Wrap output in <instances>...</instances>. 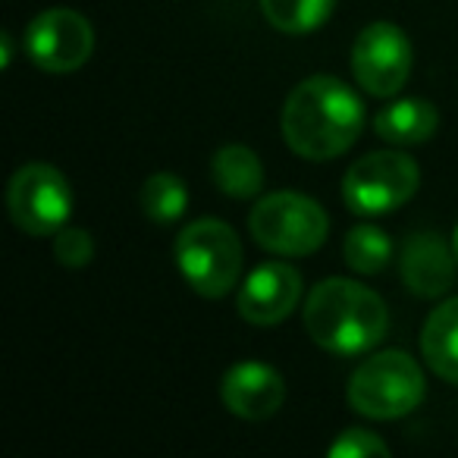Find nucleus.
<instances>
[{
    "instance_id": "nucleus-14",
    "label": "nucleus",
    "mask_w": 458,
    "mask_h": 458,
    "mask_svg": "<svg viewBox=\"0 0 458 458\" xmlns=\"http://www.w3.org/2000/svg\"><path fill=\"white\" fill-rule=\"evenodd\" d=\"M374 129L389 145H424L439 129V114L430 101L402 98L380 107V114L374 116Z\"/></svg>"
},
{
    "instance_id": "nucleus-21",
    "label": "nucleus",
    "mask_w": 458,
    "mask_h": 458,
    "mask_svg": "<svg viewBox=\"0 0 458 458\" xmlns=\"http://www.w3.org/2000/svg\"><path fill=\"white\" fill-rule=\"evenodd\" d=\"M452 249H455V258H458V226H455V233H452Z\"/></svg>"
},
{
    "instance_id": "nucleus-8",
    "label": "nucleus",
    "mask_w": 458,
    "mask_h": 458,
    "mask_svg": "<svg viewBox=\"0 0 458 458\" xmlns=\"http://www.w3.org/2000/svg\"><path fill=\"white\" fill-rule=\"evenodd\" d=\"M22 47L38 70L66 76L89 64L91 51H95V29L76 10L51 7L41 10L26 26Z\"/></svg>"
},
{
    "instance_id": "nucleus-6",
    "label": "nucleus",
    "mask_w": 458,
    "mask_h": 458,
    "mask_svg": "<svg viewBox=\"0 0 458 458\" xmlns=\"http://www.w3.org/2000/svg\"><path fill=\"white\" fill-rule=\"evenodd\" d=\"M420 185V166L402 151H374L358 157L345 170L343 201L358 216L393 214L411 201Z\"/></svg>"
},
{
    "instance_id": "nucleus-20",
    "label": "nucleus",
    "mask_w": 458,
    "mask_h": 458,
    "mask_svg": "<svg viewBox=\"0 0 458 458\" xmlns=\"http://www.w3.org/2000/svg\"><path fill=\"white\" fill-rule=\"evenodd\" d=\"M327 452H330L333 458H368V455L386 458L389 455V445L383 443L377 433L361 430V427H352V430L339 433V439Z\"/></svg>"
},
{
    "instance_id": "nucleus-12",
    "label": "nucleus",
    "mask_w": 458,
    "mask_h": 458,
    "mask_svg": "<svg viewBox=\"0 0 458 458\" xmlns=\"http://www.w3.org/2000/svg\"><path fill=\"white\" fill-rule=\"evenodd\" d=\"M458 270L455 249L445 242L439 233H427V229H414L402 242L399 258V274L408 293L418 299H439L452 289Z\"/></svg>"
},
{
    "instance_id": "nucleus-11",
    "label": "nucleus",
    "mask_w": 458,
    "mask_h": 458,
    "mask_svg": "<svg viewBox=\"0 0 458 458\" xmlns=\"http://www.w3.org/2000/svg\"><path fill=\"white\" fill-rule=\"evenodd\" d=\"M220 402L242 420H267L286 402V383L276 368L264 361H239L223 374Z\"/></svg>"
},
{
    "instance_id": "nucleus-19",
    "label": "nucleus",
    "mask_w": 458,
    "mask_h": 458,
    "mask_svg": "<svg viewBox=\"0 0 458 458\" xmlns=\"http://www.w3.org/2000/svg\"><path fill=\"white\" fill-rule=\"evenodd\" d=\"M54 258L70 270L89 267L91 258H95V239L82 226H64L54 236Z\"/></svg>"
},
{
    "instance_id": "nucleus-13",
    "label": "nucleus",
    "mask_w": 458,
    "mask_h": 458,
    "mask_svg": "<svg viewBox=\"0 0 458 458\" xmlns=\"http://www.w3.org/2000/svg\"><path fill=\"white\" fill-rule=\"evenodd\" d=\"M420 355L445 383H458V295L430 311L420 330Z\"/></svg>"
},
{
    "instance_id": "nucleus-2",
    "label": "nucleus",
    "mask_w": 458,
    "mask_h": 458,
    "mask_svg": "<svg viewBox=\"0 0 458 458\" xmlns=\"http://www.w3.org/2000/svg\"><path fill=\"white\" fill-rule=\"evenodd\" d=\"M308 336L330 355H364L389 330L386 301L364 283L330 276L308 293L301 308Z\"/></svg>"
},
{
    "instance_id": "nucleus-15",
    "label": "nucleus",
    "mask_w": 458,
    "mask_h": 458,
    "mask_svg": "<svg viewBox=\"0 0 458 458\" xmlns=\"http://www.w3.org/2000/svg\"><path fill=\"white\" fill-rule=\"evenodd\" d=\"M210 179L223 195L249 201L264 189V164L251 148L245 145H223L210 157Z\"/></svg>"
},
{
    "instance_id": "nucleus-1",
    "label": "nucleus",
    "mask_w": 458,
    "mask_h": 458,
    "mask_svg": "<svg viewBox=\"0 0 458 458\" xmlns=\"http://www.w3.org/2000/svg\"><path fill=\"white\" fill-rule=\"evenodd\" d=\"M289 151L314 164L345 154L364 129V101L336 76H308L289 91L280 116Z\"/></svg>"
},
{
    "instance_id": "nucleus-3",
    "label": "nucleus",
    "mask_w": 458,
    "mask_h": 458,
    "mask_svg": "<svg viewBox=\"0 0 458 458\" xmlns=\"http://www.w3.org/2000/svg\"><path fill=\"white\" fill-rule=\"evenodd\" d=\"M427 380L420 364L408 352L386 349L364 358L349 377L345 399L352 411L370 420H395L411 414L424 402Z\"/></svg>"
},
{
    "instance_id": "nucleus-9",
    "label": "nucleus",
    "mask_w": 458,
    "mask_h": 458,
    "mask_svg": "<svg viewBox=\"0 0 458 458\" xmlns=\"http://www.w3.org/2000/svg\"><path fill=\"white\" fill-rule=\"evenodd\" d=\"M411 41L393 22H370L352 45V76L368 95L393 98L411 76Z\"/></svg>"
},
{
    "instance_id": "nucleus-5",
    "label": "nucleus",
    "mask_w": 458,
    "mask_h": 458,
    "mask_svg": "<svg viewBox=\"0 0 458 458\" xmlns=\"http://www.w3.org/2000/svg\"><path fill=\"white\" fill-rule=\"evenodd\" d=\"M249 233L264 251L280 258L314 255L330 236V216L301 191L264 195L249 214Z\"/></svg>"
},
{
    "instance_id": "nucleus-10",
    "label": "nucleus",
    "mask_w": 458,
    "mask_h": 458,
    "mask_svg": "<svg viewBox=\"0 0 458 458\" xmlns=\"http://www.w3.org/2000/svg\"><path fill=\"white\" fill-rule=\"evenodd\" d=\"M301 274L286 261H267L255 267L239 289V314L251 327H276L299 308Z\"/></svg>"
},
{
    "instance_id": "nucleus-4",
    "label": "nucleus",
    "mask_w": 458,
    "mask_h": 458,
    "mask_svg": "<svg viewBox=\"0 0 458 458\" xmlns=\"http://www.w3.org/2000/svg\"><path fill=\"white\" fill-rule=\"evenodd\" d=\"M173 258L182 280L201 299H223L242 280V242L236 229L214 216L189 223L176 236Z\"/></svg>"
},
{
    "instance_id": "nucleus-16",
    "label": "nucleus",
    "mask_w": 458,
    "mask_h": 458,
    "mask_svg": "<svg viewBox=\"0 0 458 458\" xmlns=\"http://www.w3.org/2000/svg\"><path fill=\"white\" fill-rule=\"evenodd\" d=\"M336 0H261V13L283 35H311L330 20Z\"/></svg>"
},
{
    "instance_id": "nucleus-17",
    "label": "nucleus",
    "mask_w": 458,
    "mask_h": 458,
    "mask_svg": "<svg viewBox=\"0 0 458 458\" xmlns=\"http://www.w3.org/2000/svg\"><path fill=\"white\" fill-rule=\"evenodd\" d=\"M139 201H141V214L148 220L160 223V226H170L189 208V189H185V182L176 173H154L141 185Z\"/></svg>"
},
{
    "instance_id": "nucleus-18",
    "label": "nucleus",
    "mask_w": 458,
    "mask_h": 458,
    "mask_svg": "<svg viewBox=\"0 0 458 458\" xmlns=\"http://www.w3.org/2000/svg\"><path fill=\"white\" fill-rule=\"evenodd\" d=\"M343 258L355 274L374 276L393 261V239L380 226L361 223V226L349 229V236L343 242Z\"/></svg>"
},
{
    "instance_id": "nucleus-7",
    "label": "nucleus",
    "mask_w": 458,
    "mask_h": 458,
    "mask_svg": "<svg viewBox=\"0 0 458 458\" xmlns=\"http://www.w3.org/2000/svg\"><path fill=\"white\" fill-rule=\"evenodd\" d=\"M72 204H76V195H72L70 179L51 164H38V160L26 164L7 182L10 220L26 236L54 239L70 223Z\"/></svg>"
}]
</instances>
